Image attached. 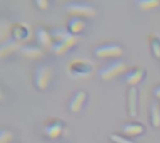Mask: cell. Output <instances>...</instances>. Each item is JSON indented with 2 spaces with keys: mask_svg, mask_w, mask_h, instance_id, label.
<instances>
[{
  "mask_svg": "<svg viewBox=\"0 0 160 143\" xmlns=\"http://www.w3.org/2000/svg\"><path fill=\"white\" fill-rule=\"evenodd\" d=\"M68 70L69 75L75 79H85L94 73L95 67L90 60L85 58H78L72 60L68 64Z\"/></svg>",
  "mask_w": 160,
  "mask_h": 143,
  "instance_id": "1",
  "label": "cell"
},
{
  "mask_svg": "<svg viewBox=\"0 0 160 143\" xmlns=\"http://www.w3.org/2000/svg\"><path fill=\"white\" fill-rule=\"evenodd\" d=\"M65 8L72 16L81 18L94 17L97 14V9L93 5L82 1H68L65 4Z\"/></svg>",
  "mask_w": 160,
  "mask_h": 143,
  "instance_id": "2",
  "label": "cell"
},
{
  "mask_svg": "<svg viewBox=\"0 0 160 143\" xmlns=\"http://www.w3.org/2000/svg\"><path fill=\"white\" fill-rule=\"evenodd\" d=\"M52 68L47 64H38L34 71V84L39 91H45L51 81Z\"/></svg>",
  "mask_w": 160,
  "mask_h": 143,
  "instance_id": "3",
  "label": "cell"
},
{
  "mask_svg": "<svg viewBox=\"0 0 160 143\" xmlns=\"http://www.w3.org/2000/svg\"><path fill=\"white\" fill-rule=\"evenodd\" d=\"M127 72V65L121 60H114L105 67H103L98 71L100 79L103 81H111Z\"/></svg>",
  "mask_w": 160,
  "mask_h": 143,
  "instance_id": "4",
  "label": "cell"
},
{
  "mask_svg": "<svg viewBox=\"0 0 160 143\" xmlns=\"http://www.w3.org/2000/svg\"><path fill=\"white\" fill-rule=\"evenodd\" d=\"M124 50L117 43H104L97 46L94 49V55L98 58H117L122 56Z\"/></svg>",
  "mask_w": 160,
  "mask_h": 143,
  "instance_id": "5",
  "label": "cell"
},
{
  "mask_svg": "<svg viewBox=\"0 0 160 143\" xmlns=\"http://www.w3.org/2000/svg\"><path fill=\"white\" fill-rule=\"evenodd\" d=\"M77 41L78 39L76 36L68 33L63 38L54 41L51 47V50L56 55H63L66 52H68L69 50H71L77 44Z\"/></svg>",
  "mask_w": 160,
  "mask_h": 143,
  "instance_id": "6",
  "label": "cell"
},
{
  "mask_svg": "<svg viewBox=\"0 0 160 143\" xmlns=\"http://www.w3.org/2000/svg\"><path fill=\"white\" fill-rule=\"evenodd\" d=\"M43 131L49 139L57 140L65 132V124L61 119L51 118L46 122Z\"/></svg>",
  "mask_w": 160,
  "mask_h": 143,
  "instance_id": "7",
  "label": "cell"
},
{
  "mask_svg": "<svg viewBox=\"0 0 160 143\" xmlns=\"http://www.w3.org/2000/svg\"><path fill=\"white\" fill-rule=\"evenodd\" d=\"M9 35L18 42H26L31 37V29L25 22H15L10 24Z\"/></svg>",
  "mask_w": 160,
  "mask_h": 143,
  "instance_id": "8",
  "label": "cell"
},
{
  "mask_svg": "<svg viewBox=\"0 0 160 143\" xmlns=\"http://www.w3.org/2000/svg\"><path fill=\"white\" fill-rule=\"evenodd\" d=\"M145 75H146V72L144 68L141 67H135L128 69L125 73L124 80L128 85H129L130 87H134L144 80Z\"/></svg>",
  "mask_w": 160,
  "mask_h": 143,
  "instance_id": "9",
  "label": "cell"
},
{
  "mask_svg": "<svg viewBox=\"0 0 160 143\" xmlns=\"http://www.w3.org/2000/svg\"><path fill=\"white\" fill-rule=\"evenodd\" d=\"M139 108V91L138 88L130 87L127 95V109L128 113L130 117L134 118L138 115Z\"/></svg>",
  "mask_w": 160,
  "mask_h": 143,
  "instance_id": "10",
  "label": "cell"
},
{
  "mask_svg": "<svg viewBox=\"0 0 160 143\" xmlns=\"http://www.w3.org/2000/svg\"><path fill=\"white\" fill-rule=\"evenodd\" d=\"M87 100V94L84 91L76 92L68 103V109L72 113H79Z\"/></svg>",
  "mask_w": 160,
  "mask_h": 143,
  "instance_id": "11",
  "label": "cell"
},
{
  "mask_svg": "<svg viewBox=\"0 0 160 143\" xmlns=\"http://www.w3.org/2000/svg\"><path fill=\"white\" fill-rule=\"evenodd\" d=\"M20 53L28 59H38L43 55V51L40 46L34 44H23L19 49Z\"/></svg>",
  "mask_w": 160,
  "mask_h": 143,
  "instance_id": "12",
  "label": "cell"
},
{
  "mask_svg": "<svg viewBox=\"0 0 160 143\" xmlns=\"http://www.w3.org/2000/svg\"><path fill=\"white\" fill-rule=\"evenodd\" d=\"M36 37L38 42V44L43 48H49L51 49L53 40L51 35V32L46 30L43 27H38L36 30Z\"/></svg>",
  "mask_w": 160,
  "mask_h": 143,
  "instance_id": "13",
  "label": "cell"
},
{
  "mask_svg": "<svg viewBox=\"0 0 160 143\" xmlns=\"http://www.w3.org/2000/svg\"><path fill=\"white\" fill-rule=\"evenodd\" d=\"M84 28H85V22L81 17L72 16L68 22L67 30L74 36L81 34L84 30Z\"/></svg>",
  "mask_w": 160,
  "mask_h": 143,
  "instance_id": "14",
  "label": "cell"
},
{
  "mask_svg": "<svg viewBox=\"0 0 160 143\" xmlns=\"http://www.w3.org/2000/svg\"><path fill=\"white\" fill-rule=\"evenodd\" d=\"M122 131L128 137H137L144 133L145 127L140 123H128L122 126Z\"/></svg>",
  "mask_w": 160,
  "mask_h": 143,
  "instance_id": "15",
  "label": "cell"
},
{
  "mask_svg": "<svg viewBox=\"0 0 160 143\" xmlns=\"http://www.w3.org/2000/svg\"><path fill=\"white\" fill-rule=\"evenodd\" d=\"M20 42L16 41L13 38L7 39L5 42L3 41L0 46V56L4 58L5 56L10 54L14 51H19L20 49Z\"/></svg>",
  "mask_w": 160,
  "mask_h": 143,
  "instance_id": "16",
  "label": "cell"
},
{
  "mask_svg": "<svg viewBox=\"0 0 160 143\" xmlns=\"http://www.w3.org/2000/svg\"><path fill=\"white\" fill-rule=\"evenodd\" d=\"M149 43L153 54L156 58L160 59V37L157 33H151L149 35Z\"/></svg>",
  "mask_w": 160,
  "mask_h": 143,
  "instance_id": "17",
  "label": "cell"
},
{
  "mask_svg": "<svg viewBox=\"0 0 160 143\" xmlns=\"http://www.w3.org/2000/svg\"><path fill=\"white\" fill-rule=\"evenodd\" d=\"M136 6L143 11L152 10L160 6V0H135Z\"/></svg>",
  "mask_w": 160,
  "mask_h": 143,
  "instance_id": "18",
  "label": "cell"
},
{
  "mask_svg": "<svg viewBox=\"0 0 160 143\" xmlns=\"http://www.w3.org/2000/svg\"><path fill=\"white\" fill-rule=\"evenodd\" d=\"M151 123L154 127L160 126V107L157 103H154L151 108Z\"/></svg>",
  "mask_w": 160,
  "mask_h": 143,
  "instance_id": "19",
  "label": "cell"
},
{
  "mask_svg": "<svg viewBox=\"0 0 160 143\" xmlns=\"http://www.w3.org/2000/svg\"><path fill=\"white\" fill-rule=\"evenodd\" d=\"M13 134L10 131L2 129L0 131V143H9L13 140Z\"/></svg>",
  "mask_w": 160,
  "mask_h": 143,
  "instance_id": "20",
  "label": "cell"
},
{
  "mask_svg": "<svg viewBox=\"0 0 160 143\" xmlns=\"http://www.w3.org/2000/svg\"><path fill=\"white\" fill-rule=\"evenodd\" d=\"M110 139L112 142L114 143H134L129 139H128L125 136L118 135V134H112L110 135Z\"/></svg>",
  "mask_w": 160,
  "mask_h": 143,
  "instance_id": "21",
  "label": "cell"
},
{
  "mask_svg": "<svg viewBox=\"0 0 160 143\" xmlns=\"http://www.w3.org/2000/svg\"><path fill=\"white\" fill-rule=\"evenodd\" d=\"M36 6L39 8V9H47L49 7V0H34Z\"/></svg>",
  "mask_w": 160,
  "mask_h": 143,
  "instance_id": "22",
  "label": "cell"
},
{
  "mask_svg": "<svg viewBox=\"0 0 160 143\" xmlns=\"http://www.w3.org/2000/svg\"><path fill=\"white\" fill-rule=\"evenodd\" d=\"M154 95H155V96H156L157 98L160 99V85L157 86V87L155 88V90H154Z\"/></svg>",
  "mask_w": 160,
  "mask_h": 143,
  "instance_id": "23",
  "label": "cell"
}]
</instances>
